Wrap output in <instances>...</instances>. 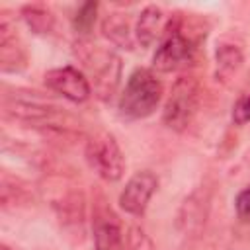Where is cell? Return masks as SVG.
<instances>
[{
    "mask_svg": "<svg viewBox=\"0 0 250 250\" xmlns=\"http://www.w3.org/2000/svg\"><path fill=\"white\" fill-rule=\"evenodd\" d=\"M74 53L88 70L96 96L104 102H109L121 80V59L113 51L94 45L86 39H78L74 43Z\"/></svg>",
    "mask_w": 250,
    "mask_h": 250,
    "instance_id": "cell-1",
    "label": "cell"
},
{
    "mask_svg": "<svg viewBox=\"0 0 250 250\" xmlns=\"http://www.w3.org/2000/svg\"><path fill=\"white\" fill-rule=\"evenodd\" d=\"M164 88L150 68H135L119 96V113L127 119H145L154 113Z\"/></svg>",
    "mask_w": 250,
    "mask_h": 250,
    "instance_id": "cell-2",
    "label": "cell"
},
{
    "mask_svg": "<svg viewBox=\"0 0 250 250\" xmlns=\"http://www.w3.org/2000/svg\"><path fill=\"white\" fill-rule=\"evenodd\" d=\"M199 107V82L191 74H182L174 86L170 96L166 98L162 109V121L168 129L182 133L189 127Z\"/></svg>",
    "mask_w": 250,
    "mask_h": 250,
    "instance_id": "cell-3",
    "label": "cell"
},
{
    "mask_svg": "<svg viewBox=\"0 0 250 250\" xmlns=\"http://www.w3.org/2000/svg\"><path fill=\"white\" fill-rule=\"evenodd\" d=\"M84 156L88 166L105 182H119L125 172V156L115 141V137L107 131L94 133L84 148Z\"/></svg>",
    "mask_w": 250,
    "mask_h": 250,
    "instance_id": "cell-4",
    "label": "cell"
},
{
    "mask_svg": "<svg viewBox=\"0 0 250 250\" xmlns=\"http://www.w3.org/2000/svg\"><path fill=\"white\" fill-rule=\"evenodd\" d=\"M193 57L195 43L182 31L180 23L172 20L152 55V68L158 72H174L191 64Z\"/></svg>",
    "mask_w": 250,
    "mask_h": 250,
    "instance_id": "cell-5",
    "label": "cell"
},
{
    "mask_svg": "<svg viewBox=\"0 0 250 250\" xmlns=\"http://www.w3.org/2000/svg\"><path fill=\"white\" fill-rule=\"evenodd\" d=\"M45 86L51 92L62 96L64 100H68L72 104H82L92 94L90 80L84 76L82 70H78L74 66H61V68L47 70L45 72Z\"/></svg>",
    "mask_w": 250,
    "mask_h": 250,
    "instance_id": "cell-6",
    "label": "cell"
},
{
    "mask_svg": "<svg viewBox=\"0 0 250 250\" xmlns=\"http://www.w3.org/2000/svg\"><path fill=\"white\" fill-rule=\"evenodd\" d=\"M158 188V178L150 170L135 172L119 193V207L135 217L145 215L150 197Z\"/></svg>",
    "mask_w": 250,
    "mask_h": 250,
    "instance_id": "cell-7",
    "label": "cell"
},
{
    "mask_svg": "<svg viewBox=\"0 0 250 250\" xmlns=\"http://www.w3.org/2000/svg\"><path fill=\"white\" fill-rule=\"evenodd\" d=\"M4 107L12 117L33 125H57L55 119L61 115L57 105L39 100L35 92H31V96L27 98H21L20 94H16L14 98H6Z\"/></svg>",
    "mask_w": 250,
    "mask_h": 250,
    "instance_id": "cell-8",
    "label": "cell"
},
{
    "mask_svg": "<svg viewBox=\"0 0 250 250\" xmlns=\"http://www.w3.org/2000/svg\"><path fill=\"white\" fill-rule=\"evenodd\" d=\"M92 232H94V250H125L121 223L115 217V213L105 205L94 211Z\"/></svg>",
    "mask_w": 250,
    "mask_h": 250,
    "instance_id": "cell-9",
    "label": "cell"
},
{
    "mask_svg": "<svg viewBox=\"0 0 250 250\" xmlns=\"http://www.w3.org/2000/svg\"><path fill=\"white\" fill-rule=\"evenodd\" d=\"M172 18L160 6H145L135 21V41L141 47H150L156 39H162Z\"/></svg>",
    "mask_w": 250,
    "mask_h": 250,
    "instance_id": "cell-10",
    "label": "cell"
},
{
    "mask_svg": "<svg viewBox=\"0 0 250 250\" xmlns=\"http://www.w3.org/2000/svg\"><path fill=\"white\" fill-rule=\"evenodd\" d=\"M25 64H27L25 49L20 37L16 35V29L8 21V18L2 16L0 20V68L4 72H18L25 68Z\"/></svg>",
    "mask_w": 250,
    "mask_h": 250,
    "instance_id": "cell-11",
    "label": "cell"
},
{
    "mask_svg": "<svg viewBox=\"0 0 250 250\" xmlns=\"http://www.w3.org/2000/svg\"><path fill=\"white\" fill-rule=\"evenodd\" d=\"M102 33L115 47H121V49H127V51H131L135 47V33L131 31L127 14H121V12L107 14L102 21Z\"/></svg>",
    "mask_w": 250,
    "mask_h": 250,
    "instance_id": "cell-12",
    "label": "cell"
},
{
    "mask_svg": "<svg viewBox=\"0 0 250 250\" xmlns=\"http://www.w3.org/2000/svg\"><path fill=\"white\" fill-rule=\"evenodd\" d=\"M244 55L234 43H221L215 51V78L223 84L232 80L242 68Z\"/></svg>",
    "mask_w": 250,
    "mask_h": 250,
    "instance_id": "cell-13",
    "label": "cell"
},
{
    "mask_svg": "<svg viewBox=\"0 0 250 250\" xmlns=\"http://www.w3.org/2000/svg\"><path fill=\"white\" fill-rule=\"evenodd\" d=\"M21 18L27 23V27L33 33L39 35H47L55 29V16L49 8L41 6V4H29L21 8Z\"/></svg>",
    "mask_w": 250,
    "mask_h": 250,
    "instance_id": "cell-14",
    "label": "cell"
},
{
    "mask_svg": "<svg viewBox=\"0 0 250 250\" xmlns=\"http://www.w3.org/2000/svg\"><path fill=\"white\" fill-rule=\"evenodd\" d=\"M96 14H98V2H84L76 10V14L72 16V27H74V31L88 33L94 27Z\"/></svg>",
    "mask_w": 250,
    "mask_h": 250,
    "instance_id": "cell-15",
    "label": "cell"
},
{
    "mask_svg": "<svg viewBox=\"0 0 250 250\" xmlns=\"http://www.w3.org/2000/svg\"><path fill=\"white\" fill-rule=\"evenodd\" d=\"M125 248L127 250H156L152 238L139 225L129 227L127 236H125Z\"/></svg>",
    "mask_w": 250,
    "mask_h": 250,
    "instance_id": "cell-16",
    "label": "cell"
},
{
    "mask_svg": "<svg viewBox=\"0 0 250 250\" xmlns=\"http://www.w3.org/2000/svg\"><path fill=\"white\" fill-rule=\"evenodd\" d=\"M250 121V94H242L232 105V123L246 125Z\"/></svg>",
    "mask_w": 250,
    "mask_h": 250,
    "instance_id": "cell-17",
    "label": "cell"
},
{
    "mask_svg": "<svg viewBox=\"0 0 250 250\" xmlns=\"http://www.w3.org/2000/svg\"><path fill=\"white\" fill-rule=\"evenodd\" d=\"M234 209L240 221L250 223V186H246L244 189L238 191L236 199H234Z\"/></svg>",
    "mask_w": 250,
    "mask_h": 250,
    "instance_id": "cell-18",
    "label": "cell"
},
{
    "mask_svg": "<svg viewBox=\"0 0 250 250\" xmlns=\"http://www.w3.org/2000/svg\"><path fill=\"white\" fill-rule=\"evenodd\" d=\"M0 250H12L8 244H0Z\"/></svg>",
    "mask_w": 250,
    "mask_h": 250,
    "instance_id": "cell-19",
    "label": "cell"
},
{
    "mask_svg": "<svg viewBox=\"0 0 250 250\" xmlns=\"http://www.w3.org/2000/svg\"><path fill=\"white\" fill-rule=\"evenodd\" d=\"M246 162L250 164V150H248V154H246Z\"/></svg>",
    "mask_w": 250,
    "mask_h": 250,
    "instance_id": "cell-20",
    "label": "cell"
}]
</instances>
